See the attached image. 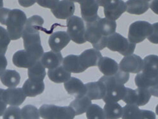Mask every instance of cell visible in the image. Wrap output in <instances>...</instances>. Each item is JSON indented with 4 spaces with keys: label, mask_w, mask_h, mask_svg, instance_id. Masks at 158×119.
Segmentation results:
<instances>
[{
    "label": "cell",
    "mask_w": 158,
    "mask_h": 119,
    "mask_svg": "<svg viewBox=\"0 0 158 119\" xmlns=\"http://www.w3.org/2000/svg\"><path fill=\"white\" fill-rule=\"evenodd\" d=\"M145 1H146V2H151V1H152V0H145Z\"/></svg>",
    "instance_id": "48"
},
{
    "label": "cell",
    "mask_w": 158,
    "mask_h": 119,
    "mask_svg": "<svg viewBox=\"0 0 158 119\" xmlns=\"http://www.w3.org/2000/svg\"><path fill=\"white\" fill-rule=\"evenodd\" d=\"M26 97L22 88L9 87L3 92L4 101L10 106L21 105L26 100Z\"/></svg>",
    "instance_id": "14"
},
{
    "label": "cell",
    "mask_w": 158,
    "mask_h": 119,
    "mask_svg": "<svg viewBox=\"0 0 158 119\" xmlns=\"http://www.w3.org/2000/svg\"><path fill=\"white\" fill-rule=\"evenodd\" d=\"M126 11L134 15H142L149 9V3L145 0H127L126 2Z\"/></svg>",
    "instance_id": "26"
},
{
    "label": "cell",
    "mask_w": 158,
    "mask_h": 119,
    "mask_svg": "<svg viewBox=\"0 0 158 119\" xmlns=\"http://www.w3.org/2000/svg\"><path fill=\"white\" fill-rule=\"evenodd\" d=\"M80 5L82 19L86 23L93 22L100 17L98 15L99 5L96 0H83Z\"/></svg>",
    "instance_id": "15"
},
{
    "label": "cell",
    "mask_w": 158,
    "mask_h": 119,
    "mask_svg": "<svg viewBox=\"0 0 158 119\" xmlns=\"http://www.w3.org/2000/svg\"><path fill=\"white\" fill-rule=\"evenodd\" d=\"M71 39L67 32L58 31L52 33L48 39V45L54 52H60L70 43Z\"/></svg>",
    "instance_id": "17"
},
{
    "label": "cell",
    "mask_w": 158,
    "mask_h": 119,
    "mask_svg": "<svg viewBox=\"0 0 158 119\" xmlns=\"http://www.w3.org/2000/svg\"><path fill=\"white\" fill-rule=\"evenodd\" d=\"M91 104L92 102L90 99L87 96H84L76 98L70 103L69 106L73 109L75 115H80L85 113Z\"/></svg>",
    "instance_id": "30"
},
{
    "label": "cell",
    "mask_w": 158,
    "mask_h": 119,
    "mask_svg": "<svg viewBox=\"0 0 158 119\" xmlns=\"http://www.w3.org/2000/svg\"><path fill=\"white\" fill-rule=\"evenodd\" d=\"M142 73L149 78L158 76V55H147L143 60Z\"/></svg>",
    "instance_id": "21"
},
{
    "label": "cell",
    "mask_w": 158,
    "mask_h": 119,
    "mask_svg": "<svg viewBox=\"0 0 158 119\" xmlns=\"http://www.w3.org/2000/svg\"><path fill=\"white\" fill-rule=\"evenodd\" d=\"M44 24V20L40 15H35L27 18L22 35L25 50L33 52L40 58L44 52L40 31Z\"/></svg>",
    "instance_id": "1"
},
{
    "label": "cell",
    "mask_w": 158,
    "mask_h": 119,
    "mask_svg": "<svg viewBox=\"0 0 158 119\" xmlns=\"http://www.w3.org/2000/svg\"><path fill=\"white\" fill-rule=\"evenodd\" d=\"M8 64L7 59L5 55H0V76L6 70Z\"/></svg>",
    "instance_id": "41"
},
{
    "label": "cell",
    "mask_w": 158,
    "mask_h": 119,
    "mask_svg": "<svg viewBox=\"0 0 158 119\" xmlns=\"http://www.w3.org/2000/svg\"><path fill=\"white\" fill-rule=\"evenodd\" d=\"M67 33L72 40L77 44H83L85 39V26L84 20L78 16L73 15L67 18Z\"/></svg>",
    "instance_id": "7"
},
{
    "label": "cell",
    "mask_w": 158,
    "mask_h": 119,
    "mask_svg": "<svg viewBox=\"0 0 158 119\" xmlns=\"http://www.w3.org/2000/svg\"><path fill=\"white\" fill-rule=\"evenodd\" d=\"M3 8V0H0V9Z\"/></svg>",
    "instance_id": "46"
},
{
    "label": "cell",
    "mask_w": 158,
    "mask_h": 119,
    "mask_svg": "<svg viewBox=\"0 0 158 119\" xmlns=\"http://www.w3.org/2000/svg\"><path fill=\"white\" fill-rule=\"evenodd\" d=\"M27 75L29 80L35 82H44L46 76L45 68L40 61H38L32 66L28 68Z\"/></svg>",
    "instance_id": "28"
},
{
    "label": "cell",
    "mask_w": 158,
    "mask_h": 119,
    "mask_svg": "<svg viewBox=\"0 0 158 119\" xmlns=\"http://www.w3.org/2000/svg\"><path fill=\"white\" fill-rule=\"evenodd\" d=\"M118 66L123 72L136 74L142 71L143 59L139 55L132 54L125 56L121 61Z\"/></svg>",
    "instance_id": "11"
},
{
    "label": "cell",
    "mask_w": 158,
    "mask_h": 119,
    "mask_svg": "<svg viewBox=\"0 0 158 119\" xmlns=\"http://www.w3.org/2000/svg\"><path fill=\"white\" fill-rule=\"evenodd\" d=\"M152 31V24L144 21L132 23L128 31V39L131 43H139L144 41Z\"/></svg>",
    "instance_id": "8"
},
{
    "label": "cell",
    "mask_w": 158,
    "mask_h": 119,
    "mask_svg": "<svg viewBox=\"0 0 158 119\" xmlns=\"http://www.w3.org/2000/svg\"><path fill=\"white\" fill-rule=\"evenodd\" d=\"M21 117L23 119H38L40 117L39 109L31 105L24 106L21 109Z\"/></svg>",
    "instance_id": "33"
},
{
    "label": "cell",
    "mask_w": 158,
    "mask_h": 119,
    "mask_svg": "<svg viewBox=\"0 0 158 119\" xmlns=\"http://www.w3.org/2000/svg\"><path fill=\"white\" fill-rule=\"evenodd\" d=\"M52 14L58 19H67L73 15L75 10L74 3L69 0L59 1L55 7L51 9Z\"/></svg>",
    "instance_id": "16"
},
{
    "label": "cell",
    "mask_w": 158,
    "mask_h": 119,
    "mask_svg": "<svg viewBox=\"0 0 158 119\" xmlns=\"http://www.w3.org/2000/svg\"><path fill=\"white\" fill-rule=\"evenodd\" d=\"M102 57L101 52L96 48L87 49L79 55L81 64L85 70L90 67L98 66Z\"/></svg>",
    "instance_id": "18"
},
{
    "label": "cell",
    "mask_w": 158,
    "mask_h": 119,
    "mask_svg": "<svg viewBox=\"0 0 158 119\" xmlns=\"http://www.w3.org/2000/svg\"><path fill=\"white\" fill-rule=\"evenodd\" d=\"M99 6L104 8L106 18L116 21L126 11V3L123 0H96Z\"/></svg>",
    "instance_id": "10"
},
{
    "label": "cell",
    "mask_w": 158,
    "mask_h": 119,
    "mask_svg": "<svg viewBox=\"0 0 158 119\" xmlns=\"http://www.w3.org/2000/svg\"><path fill=\"white\" fill-rule=\"evenodd\" d=\"M64 87L66 92L75 98L85 96L86 86L80 79L77 78L70 77L69 80L64 82Z\"/></svg>",
    "instance_id": "19"
},
{
    "label": "cell",
    "mask_w": 158,
    "mask_h": 119,
    "mask_svg": "<svg viewBox=\"0 0 158 119\" xmlns=\"http://www.w3.org/2000/svg\"><path fill=\"white\" fill-rule=\"evenodd\" d=\"M22 88L27 97H33L44 92L45 84L44 82H35L27 79L24 83Z\"/></svg>",
    "instance_id": "27"
},
{
    "label": "cell",
    "mask_w": 158,
    "mask_h": 119,
    "mask_svg": "<svg viewBox=\"0 0 158 119\" xmlns=\"http://www.w3.org/2000/svg\"><path fill=\"white\" fill-rule=\"evenodd\" d=\"M40 59L35 54L24 49V50L17 51L13 55L12 62L13 64L18 68H29Z\"/></svg>",
    "instance_id": "13"
},
{
    "label": "cell",
    "mask_w": 158,
    "mask_h": 119,
    "mask_svg": "<svg viewBox=\"0 0 158 119\" xmlns=\"http://www.w3.org/2000/svg\"><path fill=\"white\" fill-rule=\"evenodd\" d=\"M47 75L50 80L56 84L64 83L71 77V73L67 71L63 66H59L53 69H49Z\"/></svg>",
    "instance_id": "24"
},
{
    "label": "cell",
    "mask_w": 158,
    "mask_h": 119,
    "mask_svg": "<svg viewBox=\"0 0 158 119\" xmlns=\"http://www.w3.org/2000/svg\"><path fill=\"white\" fill-rule=\"evenodd\" d=\"M86 94L91 100H103L106 92L105 85L100 81L89 82L85 84Z\"/></svg>",
    "instance_id": "20"
},
{
    "label": "cell",
    "mask_w": 158,
    "mask_h": 119,
    "mask_svg": "<svg viewBox=\"0 0 158 119\" xmlns=\"http://www.w3.org/2000/svg\"><path fill=\"white\" fill-rule=\"evenodd\" d=\"M99 18L93 22L86 23L85 37L86 41L91 43L94 48L102 51L106 47L108 35L99 21Z\"/></svg>",
    "instance_id": "2"
},
{
    "label": "cell",
    "mask_w": 158,
    "mask_h": 119,
    "mask_svg": "<svg viewBox=\"0 0 158 119\" xmlns=\"http://www.w3.org/2000/svg\"><path fill=\"white\" fill-rule=\"evenodd\" d=\"M103 111L105 118L107 119H117L122 117L123 107L117 102L105 103Z\"/></svg>",
    "instance_id": "31"
},
{
    "label": "cell",
    "mask_w": 158,
    "mask_h": 119,
    "mask_svg": "<svg viewBox=\"0 0 158 119\" xmlns=\"http://www.w3.org/2000/svg\"><path fill=\"white\" fill-rule=\"evenodd\" d=\"M98 66L100 71L106 76L114 75L119 70V66L117 63L108 57H102Z\"/></svg>",
    "instance_id": "23"
},
{
    "label": "cell",
    "mask_w": 158,
    "mask_h": 119,
    "mask_svg": "<svg viewBox=\"0 0 158 119\" xmlns=\"http://www.w3.org/2000/svg\"><path fill=\"white\" fill-rule=\"evenodd\" d=\"M99 81L102 82L106 88L105 95L103 98L105 103L118 102L123 100L126 94V87L118 82L115 75H104L99 79Z\"/></svg>",
    "instance_id": "3"
},
{
    "label": "cell",
    "mask_w": 158,
    "mask_h": 119,
    "mask_svg": "<svg viewBox=\"0 0 158 119\" xmlns=\"http://www.w3.org/2000/svg\"><path fill=\"white\" fill-rule=\"evenodd\" d=\"M4 89L0 88V117L3 116L5 111L7 108V104L4 101L3 98V92Z\"/></svg>",
    "instance_id": "40"
},
{
    "label": "cell",
    "mask_w": 158,
    "mask_h": 119,
    "mask_svg": "<svg viewBox=\"0 0 158 119\" xmlns=\"http://www.w3.org/2000/svg\"><path fill=\"white\" fill-rule=\"evenodd\" d=\"M3 119H21V110L19 106H10L3 115Z\"/></svg>",
    "instance_id": "36"
},
{
    "label": "cell",
    "mask_w": 158,
    "mask_h": 119,
    "mask_svg": "<svg viewBox=\"0 0 158 119\" xmlns=\"http://www.w3.org/2000/svg\"><path fill=\"white\" fill-rule=\"evenodd\" d=\"M19 4L25 8H28L33 6L35 3H36V0H18Z\"/></svg>",
    "instance_id": "42"
},
{
    "label": "cell",
    "mask_w": 158,
    "mask_h": 119,
    "mask_svg": "<svg viewBox=\"0 0 158 119\" xmlns=\"http://www.w3.org/2000/svg\"><path fill=\"white\" fill-rule=\"evenodd\" d=\"M63 66L67 71L71 73H81L85 71L82 66L79 55H68L63 58Z\"/></svg>",
    "instance_id": "25"
},
{
    "label": "cell",
    "mask_w": 158,
    "mask_h": 119,
    "mask_svg": "<svg viewBox=\"0 0 158 119\" xmlns=\"http://www.w3.org/2000/svg\"><path fill=\"white\" fill-rule=\"evenodd\" d=\"M10 40L6 29L0 26V55H5Z\"/></svg>",
    "instance_id": "35"
},
{
    "label": "cell",
    "mask_w": 158,
    "mask_h": 119,
    "mask_svg": "<svg viewBox=\"0 0 158 119\" xmlns=\"http://www.w3.org/2000/svg\"><path fill=\"white\" fill-rule=\"evenodd\" d=\"M59 0H36V3L42 7L52 9L56 6Z\"/></svg>",
    "instance_id": "38"
},
{
    "label": "cell",
    "mask_w": 158,
    "mask_h": 119,
    "mask_svg": "<svg viewBox=\"0 0 158 119\" xmlns=\"http://www.w3.org/2000/svg\"><path fill=\"white\" fill-rule=\"evenodd\" d=\"M69 1H70L73 3H80L82 1H83V0H69Z\"/></svg>",
    "instance_id": "45"
},
{
    "label": "cell",
    "mask_w": 158,
    "mask_h": 119,
    "mask_svg": "<svg viewBox=\"0 0 158 119\" xmlns=\"http://www.w3.org/2000/svg\"><path fill=\"white\" fill-rule=\"evenodd\" d=\"M149 89L152 96L158 97V82L155 85L150 87Z\"/></svg>",
    "instance_id": "44"
},
{
    "label": "cell",
    "mask_w": 158,
    "mask_h": 119,
    "mask_svg": "<svg viewBox=\"0 0 158 119\" xmlns=\"http://www.w3.org/2000/svg\"><path fill=\"white\" fill-rule=\"evenodd\" d=\"M151 96L152 94L149 88L138 87L134 90L126 87V94L123 100L126 104L143 106L149 102Z\"/></svg>",
    "instance_id": "9"
},
{
    "label": "cell",
    "mask_w": 158,
    "mask_h": 119,
    "mask_svg": "<svg viewBox=\"0 0 158 119\" xmlns=\"http://www.w3.org/2000/svg\"><path fill=\"white\" fill-rule=\"evenodd\" d=\"M149 7L154 13L158 15V0H152Z\"/></svg>",
    "instance_id": "43"
},
{
    "label": "cell",
    "mask_w": 158,
    "mask_h": 119,
    "mask_svg": "<svg viewBox=\"0 0 158 119\" xmlns=\"http://www.w3.org/2000/svg\"><path fill=\"white\" fill-rule=\"evenodd\" d=\"M40 116L44 119H73L75 117L70 106H58L54 105H44L39 108Z\"/></svg>",
    "instance_id": "6"
},
{
    "label": "cell",
    "mask_w": 158,
    "mask_h": 119,
    "mask_svg": "<svg viewBox=\"0 0 158 119\" xmlns=\"http://www.w3.org/2000/svg\"><path fill=\"white\" fill-rule=\"evenodd\" d=\"M63 57L60 52L53 51L44 53L40 58V62L45 68L53 69L60 66L63 63Z\"/></svg>",
    "instance_id": "22"
},
{
    "label": "cell",
    "mask_w": 158,
    "mask_h": 119,
    "mask_svg": "<svg viewBox=\"0 0 158 119\" xmlns=\"http://www.w3.org/2000/svg\"><path fill=\"white\" fill-rule=\"evenodd\" d=\"M106 47L109 50L117 52L120 54L126 56L134 53L136 43H131L121 34L114 33L107 39Z\"/></svg>",
    "instance_id": "5"
},
{
    "label": "cell",
    "mask_w": 158,
    "mask_h": 119,
    "mask_svg": "<svg viewBox=\"0 0 158 119\" xmlns=\"http://www.w3.org/2000/svg\"><path fill=\"white\" fill-rule=\"evenodd\" d=\"M148 40L154 44H158V23L152 24L151 34L147 37Z\"/></svg>",
    "instance_id": "37"
},
{
    "label": "cell",
    "mask_w": 158,
    "mask_h": 119,
    "mask_svg": "<svg viewBox=\"0 0 158 119\" xmlns=\"http://www.w3.org/2000/svg\"><path fill=\"white\" fill-rule=\"evenodd\" d=\"M0 80L3 85L7 87H16L21 82V75L15 70L6 69L0 76Z\"/></svg>",
    "instance_id": "29"
},
{
    "label": "cell",
    "mask_w": 158,
    "mask_h": 119,
    "mask_svg": "<svg viewBox=\"0 0 158 119\" xmlns=\"http://www.w3.org/2000/svg\"><path fill=\"white\" fill-rule=\"evenodd\" d=\"M85 113L86 117L88 119L105 118L103 109H102L100 106L96 104H91V105L89 107Z\"/></svg>",
    "instance_id": "34"
},
{
    "label": "cell",
    "mask_w": 158,
    "mask_h": 119,
    "mask_svg": "<svg viewBox=\"0 0 158 119\" xmlns=\"http://www.w3.org/2000/svg\"><path fill=\"white\" fill-rule=\"evenodd\" d=\"M123 119H155V113L150 110H140L138 106L127 104L123 108Z\"/></svg>",
    "instance_id": "12"
},
{
    "label": "cell",
    "mask_w": 158,
    "mask_h": 119,
    "mask_svg": "<svg viewBox=\"0 0 158 119\" xmlns=\"http://www.w3.org/2000/svg\"><path fill=\"white\" fill-rule=\"evenodd\" d=\"M156 113L158 115V105L156 106Z\"/></svg>",
    "instance_id": "47"
},
{
    "label": "cell",
    "mask_w": 158,
    "mask_h": 119,
    "mask_svg": "<svg viewBox=\"0 0 158 119\" xmlns=\"http://www.w3.org/2000/svg\"><path fill=\"white\" fill-rule=\"evenodd\" d=\"M135 82L137 87L149 88L158 82V76L154 78H149L142 73H138L135 76Z\"/></svg>",
    "instance_id": "32"
},
{
    "label": "cell",
    "mask_w": 158,
    "mask_h": 119,
    "mask_svg": "<svg viewBox=\"0 0 158 119\" xmlns=\"http://www.w3.org/2000/svg\"><path fill=\"white\" fill-rule=\"evenodd\" d=\"M26 21V15L21 10H11L6 24V31L11 40H17L22 37Z\"/></svg>",
    "instance_id": "4"
},
{
    "label": "cell",
    "mask_w": 158,
    "mask_h": 119,
    "mask_svg": "<svg viewBox=\"0 0 158 119\" xmlns=\"http://www.w3.org/2000/svg\"><path fill=\"white\" fill-rule=\"evenodd\" d=\"M10 10H11L6 8H2L0 9V23L6 26Z\"/></svg>",
    "instance_id": "39"
}]
</instances>
